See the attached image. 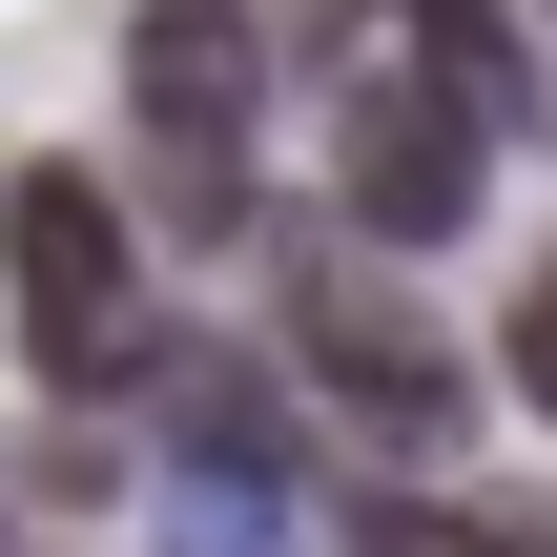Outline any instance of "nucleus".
Returning a JSON list of instances; mask_svg holds the SVG:
<instances>
[{
	"mask_svg": "<svg viewBox=\"0 0 557 557\" xmlns=\"http://www.w3.org/2000/svg\"><path fill=\"white\" fill-rule=\"evenodd\" d=\"M0 289H21L41 393H124L145 372V331H124V186L103 165H21L0 186Z\"/></svg>",
	"mask_w": 557,
	"mask_h": 557,
	"instance_id": "obj_1",
	"label": "nucleus"
},
{
	"mask_svg": "<svg viewBox=\"0 0 557 557\" xmlns=\"http://www.w3.org/2000/svg\"><path fill=\"white\" fill-rule=\"evenodd\" d=\"M289 372H310L351 434H393V455L455 434V331H434L413 289H372L351 248H289Z\"/></svg>",
	"mask_w": 557,
	"mask_h": 557,
	"instance_id": "obj_2",
	"label": "nucleus"
},
{
	"mask_svg": "<svg viewBox=\"0 0 557 557\" xmlns=\"http://www.w3.org/2000/svg\"><path fill=\"white\" fill-rule=\"evenodd\" d=\"M475 145H496V124H455L434 83H351L331 186H351V227H372V248H434V227L475 207Z\"/></svg>",
	"mask_w": 557,
	"mask_h": 557,
	"instance_id": "obj_3",
	"label": "nucleus"
},
{
	"mask_svg": "<svg viewBox=\"0 0 557 557\" xmlns=\"http://www.w3.org/2000/svg\"><path fill=\"white\" fill-rule=\"evenodd\" d=\"M145 372H165V455L207 475V517H269V496L310 475V434H289V393H269L248 351H186V331H145Z\"/></svg>",
	"mask_w": 557,
	"mask_h": 557,
	"instance_id": "obj_4",
	"label": "nucleus"
},
{
	"mask_svg": "<svg viewBox=\"0 0 557 557\" xmlns=\"http://www.w3.org/2000/svg\"><path fill=\"white\" fill-rule=\"evenodd\" d=\"M124 103H145V145H248L269 21H248V0H145V21H124Z\"/></svg>",
	"mask_w": 557,
	"mask_h": 557,
	"instance_id": "obj_5",
	"label": "nucleus"
},
{
	"mask_svg": "<svg viewBox=\"0 0 557 557\" xmlns=\"http://www.w3.org/2000/svg\"><path fill=\"white\" fill-rule=\"evenodd\" d=\"M145 227H186V248H248V145H145Z\"/></svg>",
	"mask_w": 557,
	"mask_h": 557,
	"instance_id": "obj_6",
	"label": "nucleus"
},
{
	"mask_svg": "<svg viewBox=\"0 0 557 557\" xmlns=\"http://www.w3.org/2000/svg\"><path fill=\"white\" fill-rule=\"evenodd\" d=\"M413 557H557V496H475V517H393Z\"/></svg>",
	"mask_w": 557,
	"mask_h": 557,
	"instance_id": "obj_7",
	"label": "nucleus"
},
{
	"mask_svg": "<svg viewBox=\"0 0 557 557\" xmlns=\"http://www.w3.org/2000/svg\"><path fill=\"white\" fill-rule=\"evenodd\" d=\"M496 372H517V413H557V269H517V331H496Z\"/></svg>",
	"mask_w": 557,
	"mask_h": 557,
	"instance_id": "obj_8",
	"label": "nucleus"
}]
</instances>
